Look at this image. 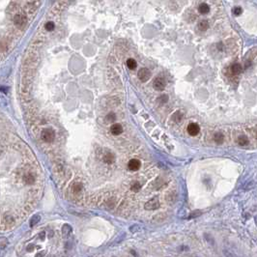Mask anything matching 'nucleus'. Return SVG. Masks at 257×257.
<instances>
[{
  "label": "nucleus",
  "instance_id": "f257e3e1",
  "mask_svg": "<svg viewBox=\"0 0 257 257\" xmlns=\"http://www.w3.org/2000/svg\"><path fill=\"white\" fill-rule=\"evenodd\" d=\"M41 137L42 139L44 140L45 142H52L55 135H54V131L51 128H46L42 131V134H41Z\"/></svg>",
  "mask_w": 257,
  "mask_h": 257
},
{
  "label": "nucleus",
  "instance_id": "f03ea898",
  "mask_svg": "<svg viewBox=\"0 0 257 257\" xmlns=\"http://www.w3.org/2000/svg\"><path fill=\"white\" fill-rule=\"evenodd\" d=\"M137 76H138V79L141 80L142 82H145V81H147L148 79H150L151 73H150V71L147 68H142V69H140L138 71Z\"/></svg>",
  "mask_w": 257,
  "mask_h": 257
},
{
  "label": "nucleus",
  "instance_id": "7ed1b4c3",
  "mask_svg": "<svg viewBox=\"0 0 257 257\" xmlns=\"http://www.w3.org/2000/svg\"><path fill=\"white\" fill-rule=\"evenodd\" d=\"M153 86L156 90L158 91H162L163 89L165 87V80L162 77H157L155 80H154V83H153Z\"/></svg>",
  "mask_w": 257,
  "mask_h": 257
},
{
  "label": "nucleus",
  "instance_id": "20e7f679",
  "mask_svg": "<svg viewBox=\"0 0 257 257\" xmlns=\"http://www.w3.org/2000/svg\"><path fill=\"white\" fill-rule=\"evenodd\" d=\"M159 199L157 197L153 198V199H151L147 202V203L145 204V209L146 210H149V211H151V210H156L157 208H159Z\"/></svg>",
  "mask_w": 257,
  "mask_h": 257
},
{
  "label": "nucleus",
  "instance_id": "39448f33",
  "mask_svg": "<svg viewBox=\"0 0 257 257\" xmlns=\"http://www.w3.org/2000/svg\"><path fill=\"white\" fill-rule=\"evenodd\" d=\"M140 165H141V163H140V162L138 161V159H131L130 162H128V169L131 170V171H136L138 170L140 168Z\"/></svg>",
  "mask_w": 257,
  "mask_h": 257
},
{
  "label": "nucleus",
  "instance_id": "423d86ee",
  "mask_svg": "<svg viewBox=\"0 0 257 257\" xmlns=\"http://www.w3.org/2000/svg\"><path fill=\"white\" fill-rule=\"evenodd\" d=\"M199 131H200V128L195 123H192L188 126V132L190 135H196L198 134Z\"/></svg>",
  "mask_w": 257,
  "mask_h": 257
},
{
  "label": "nucleus",
  "instance_id": "0eeeda50",
  "mask_svg": "<svg viewBox=\"0 0 257 257\" xmlns=\"http://www.w3.org/2000/svg\"><path fill=\"white\" fill-rule=\"evenodd\" d=\"M110 131H111L112 134L119 135V134H121L122 132H123V128H122L121 125H120V124H114V125L111 126Z\"/></svg>",
  "mask_w": 257,
  "mask_h": 257
},
{
  "label": "nucleus",
  "instance_id": "6e6552de",
  "mask_svg": "<svg viewBox=\"0 0 257 257\" xmlns=\"http://www.w3.org/2000/svg\"><path fill=\"white\" fill-rule=\"evenodd\" d=\"M230 71H231V73H232L234 76L240 75V73H242V71H243V67H242V65H241V64L235 63V64H233V65L231 66Z\"/></svg>",
  "mask_w": 257,
  "mask_h": 257
},
{
  "label": "nucleus",
  "instance_id": "1a4fd4ad",
  "mask_svg": "<svg viewBox=\"0 0 257 257\" xmlns=\"http://www.w3.org/2000/svg\"><path fill=\"white\" fill-rule=\"evenodd\" d=\"M104 161L106 163H108V164H111V163H113L114 161H115V157L113 154L111 153H106V155L104 156Z\"/></svg>",
  "mask_w": 257,
  "mask_h": 257
},
{
  "label": "nucleus",
  "instance_id": "9d476101",
  "mask_svg": "<svg viewBox=\"0 0 257 257\" xmlns=\"http://www.w3.org/2000/svg\"><path fill=\"white\" fill-rule=\"evenodd\" d=\"M127 66L130 70H134L136 68V66H137V63H136V61L134 58H128L127 60Z\"/></svg>",
  "mask_w": 257,
  "mask_h": 257
},
{
  "label": "nucleus",
  "instance_id": "9b49d317",
  "mask_svg": "<svg viewBox=\"0 0 257 257\" xmlns=\"http://www.w3.org/2000/svg\"><path fill=\"white\" fill-rule=\"evenodd\" d=\"M238 142H239L240 145L246 146V145H247V144H248V142H250V140H248L247 135H241V136H239V138H238Z\"/></svg>",
  "mask_w": 257,
  "mask_h": 257
},
{
  "label": "nucleus",
  "instance_id": "f8f14e48",
  "mask_svg": "<svg viewBox=\"0 0 257 257\" xmlns=\"http://www.w3.org/2000/svg\"><path fill=\"white\" fill-rule=\"evenodd\" d=\"M24 181L26 184H33L35 182V177L31 173H27L24 176Z\"/></svg>",
  "mask_w": 257,
  "mask_h": 257
},
{
  "label": "nucleus",
  "instance_id": "ddd939ff",
  "mask_svg": "<svg viewBox=\"0 0 257 257\" xmlns=\"http://www.w3.org/2000/svg\"><path fill=\"white\" fill-rule=\"evenodd\" d=\"M71 231H72V228H71V226H70V225H68V224H65L63 229H62V232H63L64 237H68L70 233H71Z\"/></svg>",
  "mask_w": 257,
  "mask_h": 257
},
{
  "label": "nucleus",
  "instance_id": "4468645a",
  "mask_svg": "<svg viewBox=\"0 0 257 257\" xmlns=\"http://www.w3.org/2000/svg\"><path fill=\"white\" fill-rule=\"evenodd\" d=\"M215 141L217 142V143H222L223 142V140H224V136H223V134H215Z\"/></svg>",
  "mask_w": 257,
  "mask_h": 257
},
{
  "label": "nucleus",
  "instance_id": "2eb2a0df",
  "mask_svg": "<svg viewBox=\"0 0 257 257\" xmlns=\"http://www.w3.org/2000/svg\"><path fill=\"white\" fill-rule=\"evenodd\" d=\"M182 113L180 111H177V112H175V113L173 114V116H172V118H173V120L175 122H180L181 120H182Z\"/></svg>",
  "mask_w": 257,
  "mask_h": 257
},
{
  "label": "nucleus",
  "instance_id": "dca6fc26",
  "mask_svg": "<svg viewBox=\"0 0 257 257\" xmlns=\"http://www.w3.org/2000/svg\"><path fill=\"white\" fill-rule=\"evenodd\" d=\"M81 189H82V185H81L80 183H76V184H75V186H73V192L77 193V192H79Z\"/></svg>",
  "mask_w": 257,
  "mask_h": 257
},
{
  "label": "nucleus",
  "instance_id": "f3484780",
  "mask_svg": "<svg viewBox=\"0 0 257 257\" xmlns=\"http://www.w3.org/2000/svg\"><path fill=\"white\" fill-rule=\"evenodd\" d=\"M106 122H113L114 120L116 119V116H115V114L114 113H109V114H107V116L106 117Z\"/></svg>",
  "mask_w": 257,
  "mask_h": 257
},
{
  "label": "nucleus",
  "instance_id": "a211bd4d",
  "mask_svg": "<svg viewBox=\"0 0 257 257\" xmlns=\"http://www.w3.org/2000/svg\"><path fill=\"white\" fill-rule=\"evenodd\" d=\"M141 189V186H140V184L139 183H134V185L131 186V190H134V192H139V189Z\"/></svg>",
  "mask_w": 257,
  "mask_h": 257
},
{
  "label": "nucleus",
  "instance_id": "6ab92c4d",
  "mask_svg": "<svg viewBox=\"0 0 257 257\" xmlns=\"http://www.w3.org/2000/svg\"><path fill=\"white\" fill-rule=\"evenodd\" d=\"M39 220H40V217H39V216L33 217L32 220H31V221H30V226H34V225L36 224L37 222H39Z\"/></svg>",
  "mask_w": 257,
  "mask_h": 257
},
{
  "label": "nucleus",
  "instance_id": "aec40b11",
  "mask_svg": "<svg viewBox=\"0 0 257 257\" xmlns=\"http://www.w3.org/2000/svg\"><path fill=\"white\" fill-rule=\"evenodd\" d=\"M233 14H234L235 15H240L241 14H242V8H240V7L234 8V10H233Z\"/></svg>",
  "mask_w": 257,
  "mask_h": 257
},
{
  "label": "nucleus",
  "instance_id": "412c9836",
  "mask_svg": "<svg viewBox=\"0 0 257 257\" xmlns=\"http://www.w3.org/2000/svg\"><path fill=\"white\" fill-rule=\"evenodd\" d=\"M159 100H162V104H163V103H165V102H167V96L166 95H162L161 98H159Z\"/></svg>",
  "mask_w": 257,
  "mask_h": 257
}]
</instances>
